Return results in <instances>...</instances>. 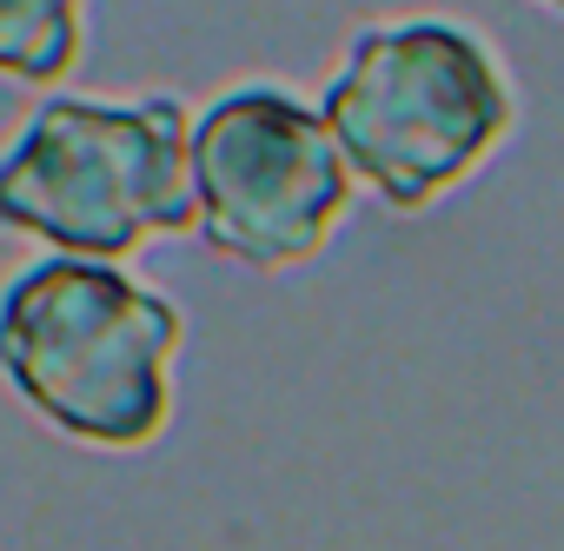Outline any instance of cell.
<instances>
[{"mask_svg":"<svg viewBox=\"0 0 564 551\" xmlns=\"http://www.w3.org/2000/svg\"><path fill=\"white\" fill-rule=\"evenodd\" d=\"M531 8H551V14H564V0H531Z\"/></svg>","mask_w":564,"mask_h":551,"instance_id":"6","label":"cell"},{"mask_svg":"<svg viewBox=\"0 0 564 551\" xmlns=\"http://www.w3.org/2000/svg\"><path fill=\"white\" fill-rule=\"evenodd\" d=\"M319 114L379 206L425 213L518 133V80L478 28L399 14L366 21L346 41Z\"/></svg>","mask_w":564,"mask_h":551,"instance_id":"1","label":"cell"},{"mask_svg":"<svg viewBox=\"0 0 564 551\" xmlns=\"http://www.w3.org/2000/svg\"><path fill=\"white\" fill-rule=\"evenodd\" d=\"M87 41V0H0V74L61 87Z\"/></svg>","mask_w":564,"mask_h":551,"instance_id":"5","label":"cell"},{"mask_svg":"<svg viewBox=\"0 0 564 551\" xmlns=\"http://www.w3.org/2000/svg\"><path fill=\"white\" fill-rule=\"evenodd\" d=\"M352 186L359 180L319 100L279 80H239L213 94L193 120L199 239L246 272H286L319 259L352 213Z\"/></svg>","mask_w":564,"mask_h":551,"instance_id":"4","label":"cell"},{"mask_svg":"<svg viewBox=\"0 0 564 551\" xmlns=\"http://www.w3.org/2000/svg\"><path fill=\"white\" fill-rule=\"evenodd\" d=\"M180 306L113 259H34L0 287V379L54 432L140 452L173 419Z\"/></svg>","mask_w":564,"mask_h":551,"instance_id":"2","label":"cell"},{"mask_svg":"<svg viewBox=\"0 0 564 551\" xmlns=\"http://www.w3.org/2000/svg\"><path fill=\"white\" fill-rule=\"evenodd\" d=\"M0 226L113 266L147 239L199 233L193 114L180 94H47L0 147Z\"/></svg>","mask_w":564,"mask_h":551,"instance_id":"3","label":"cell"}]
</instances>
